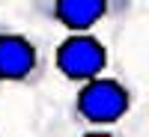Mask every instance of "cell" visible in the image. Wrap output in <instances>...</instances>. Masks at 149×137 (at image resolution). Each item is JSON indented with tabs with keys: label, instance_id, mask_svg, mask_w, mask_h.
<instances>
[{
	"label": "cell",
	"instance_id": "6da1fadb",
	"mask_svg": "<svg viewBox=\"0 0 149 137\" xmlns=\"http://www.w3.org/2000/svg\"><path fill=\"white\" fill-rule=\"evenodd\" d=\"M131 104L134 92L125 81L110 78V74H95V78L78 83L72 113L84 125H113L131 110Z\"/></svg>",
	"mask_w": 149,
	"mask_h": 137
},
{
	"label": "cell",
	"instance_id": "7a4b0ae2",
	"mask_svg": "<svg viewBox=\"0 0 149 137\" xmlns=\"http://www.w3.org/2000/svg\"><path fill=\"white\" fill-rule=\"evenodd\" d=\"M45 74V54L33 36L0 27V86H33Z\"/></svg>",
	"mask_w": 149,
	"mask_h": 137
},
{
	"label": "cell",
	"instance_id": "3957f363",
	"mask_svg": "<svg viewBox=\"0 0 149 137\" xmlns=\"http://www.w3.org/2000/svg\"><path fill=\"white\" fill-rule=\"evenodd\" d=\"M107 63H110L107 45L98 36H93V30L69 33L54 48V69L60 72V78H66L72 83H84L95 74H104Z\"/></svg>",
	"mask_w": 149,
	"mask_h": 137
},
{
	"label": "cell",
	"instance_id": "277c9868",
	"mask_svg": "<svg viewBox=\"0 0 149 137\" xmlns=\"http://www.w3.org/2000/svg\"><path fill=\"white\" fill-rule=\"evenodd\" d=\"M122 9H128V0H36V12L69 33L95 30Z\"/></svg>",
	"mask_w": 149,
	"mask_h": 137
},
{
	"label": "cell",
	"instance_id": "5b68a950",
	"mask_svg": "<svg viewBox=\"0 0 149 137\" xmlns=\"http://www.w3.org/2000/svg\"><path fill=\"white\" fill-rule=\"evenodd\" d=\"M81 137H119V134H116V131H110L107 125H90Z\"/></svg>",
	"mask_w": 149,
	"mask_h": 137
}]
</instances>
